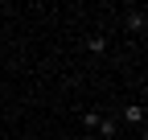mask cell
<instances>
[{"label": "cell", "mask_w": 148, "mask_h": 140, "mask_svg": "<svg viewBox=\"0 0 148 140\" xmlns=\"http://www.w3.org/2000/svg\"><path fill=\"white\" fill-rule=\"evenodd\" d=\"M90 132H99V140H119V119L115 115H99Z\"/></svg>", "instance_id": "6da1fadb"}, {"label": "cell", "mask_w": 148, "mask_h": 140, "mask_svg": "<svg viewBox=\"0 0 148 140\" xmlns=\"http://www.w3.org/2000/svg\"><path fill=\"white\" fill-rule=\"evenodd\" d=\"M123 25H127V33H144V29H148V12H144V8H132Z\"/></svg>", "instance_id": "7a4b0ae2"}, {"label": "cell", "mask_w": 148, "mask_h": 140, "mask_svg": "<svg viewBox=\"0 0 148 140\" xmlns=\"http://www.w3.org/2000/svg\"><path fill=\"white\" fill-rule=\"evenodd\" d=\"M119 124H144V107L140 103H127V107L119 111Z\"/></svg>", "instance_id": "3957f363"}, {"label": "cell", "mask_w": 148, "mask_h": 140, "mask_svg": "<svg viewBox=\"0 0 148 140\" xmlns=\"http://www.w3.org/2000/svg\"><path fill=\"white\" fill-rule=\"evenodd\" d=\"M86 49H90V54H107V37L90 33V37H86Z\"/></svg>", "instance_id": "277c9868"}, {"label": "cell", "mask_w": 148, "mask_h": 140, "mask_svg": "<svg viewBox=\"0 0 148 140\" xmlns=\"http://www.w3.org/2000/svg\"><path fill=\"white\" fill-rule=\"evenodd\" d=\"M82 140H99V136H82Z\"/></svg>", "instance_id": "5b68a950"}]
</instances>
